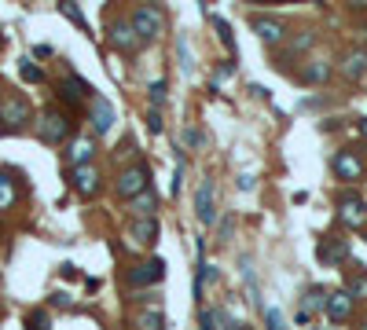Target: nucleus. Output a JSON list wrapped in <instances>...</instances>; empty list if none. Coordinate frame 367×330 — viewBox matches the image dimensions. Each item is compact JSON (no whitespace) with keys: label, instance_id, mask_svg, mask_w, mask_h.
I'll list each match as a JSON object with an SVG mask.
<instances>
[{"label":"nucleus","instance_id":"nucleus-30","mask_svg":"<svg viewBox=\"0 0 367 330\" xmlns=\"http://www.w3.org/2000/svg\"><path fill=\"white\" fill-rule=\"evenodd\" d=\"M177 55H180V70H184V74L195 70V62H191V48H187L184 40H177Z\"/></svg>","mask_w":367,"mask_h":330},{"label":"nucleus","instance_id":"nucleus-41","mask_svg":"<svg viewBox=\"0 0 367 330\" xmlns=\"http://www.w3.org/2000/svg\"><path fill=\"white\" fill-rule=\"evenodd\" d=\"M0 132H4V128H0Z\"/></svg>","mask_w":367,"mask_h":330},{"label":"nucleus","instance_id":"nucleus-7","mask_svg":"<svg viewBox=\"0 0 367 330\" xmlns=\"http://www.w3.org/2000/svg\"><path fill=\"white\" fill-rule=\"evenodd\" d=\"M111 44H114L118 52H125V55H136L143 40L133 30V22H114V26H111Z\"/></svg>","mask_w":367,"mask_h":330},{"label":"nucleus","instance_id":"nucleus-17","mask_svg":"<svg viewBox=\"0 0 367 330\" xmlns=\"http://www.w3.org/2000/svg\"><path fill=\"white\" fill-rule=\"evenodd\" d=\"M128 209H133V220H150V216H155V209H158V194L155 191H143V194H136L133 202H128Z\"/></svg>","mask_w":367,"mask_h":330},{"label":"nucleus","instance_id":"nucleus-26","mask_svg":"<svg viewBox=\"0 0 367 330\" xmlns=\"http://www.w3.org/2000/svg\"><path fill=\"white\" fill-rule=\"evenodd\" d=\"M15 206V187L4 172H0V209H11Z\"/></svg>","mask_w":367,"mask_h":330},{"label":"nucleus","instance_id":"nucleus-9","mask_svg":"<svg viewBox=\"0 0 367 330\" xmlns=\"http://www.w3.org/2000/svg\"><path fill=\"white\" fill-rule=\"evenodd\" d=\"M70 184L81 198H92L99 191V172L92 165H81V169H70Z\"/></svg>","mask_w":367,"mask_h":330},{"label":"nucleus","instance_id":"nucleus-3","mask_svg":"<svg viewBox=\"0 0 367 330\" xmlns=\"http://www.w3.org/2000/svg\"><path fill=\"white\" fill-rule=\"evenodd\" d=\"M150 172H147V165H133V169H125L121 176H118V194L121 198H128L133 202L136 194H143V191H150Z\"/></svg>","mask_w":367,"mask_h":330},{"label":"nucleus","instance_id":"nucleus-5","mask_svg":"<svg viewBox=\"0 0 367 330\" xmlns=\"http://www.w3.org/2000/svg\"><path fill=\"white\" fill-rule=\"evenodd\" d=\"M338 220L345 228H363L367 224V202L356 194H341L338 198Z\"/></svg>","mask_w":367,"mask_h":330},{"label":"nucleus","instance_id":"nucleus-2","mask_svg":"<svg viewBox=\"0 0 367 330\" xmlns=\"http://www.w3.org/2000/svg\"><path fill=\"white\" fill-rule=\"evenodd\" d=\"M128 22H133V30L140 33V40H155V37L165 30V15H162V8H150V4H140Z\"/></svg>","mask_w":367,"mask_h":330},{"label":"nucleus","instance_id":"nucleus-4","mask_svg":"<svg viewBox=\"0 0 367 330\" xmlns=\"http://www.w3.org/2000/svg\"><path fill=\"white\" fill-rule=\"evenodd\" d=\"M128 286H155V282H162L165 279V260L162 257H155V260H143V264H136V268H128Z\"/></svg>","mask_w":367,"mask_h":330},{"label":"nucleus","instance_id":"nucleus-12","mask_svg":"<svg viewBox=\"0 0 367 330\" xmlns=\"http://www.w3.org/2000/svg\"><path fill=\"white\" fill-rule=\"evenodd\" d=\"M316 257L323 264H345L349 260V242H341V238H323L319 246H316Z\"/></svg>","mask_w":367,"mask_h":330},{"label":"nucleus","instance_id":"nucleus-16","mask_svg":"<svg viewBox=\"0 0 367 330\" xmlns=\"http://www.w3.org/2000/svg\"><path fill=\"white\" fill-rule=\"evenodd\" d=\"M128 235H133V242H140V246H155L158 238V220H133V228H128Z\"/></svg>","mask_w":367,"mask_h":330},{"label":"nucleus","instance_id":"nucleus-34","mask_svg":"<svg viewBox=\"0 0 367 330\" xmlns=\"http://www.w3.org/2000/svg\"><path fill=\"white\" fill-rule=\"evenodd\" d=\"M312 44H316V33H301V37H294L290 48L294 52H305V48H312Z\"/></svg>","mask_w":367,"mask_h":330},{"label":"nucleus","instance_id":"nucleus-10","mask_svg":"<svg viewBox=\"0 0 367 330\" xmlns=\"http://www.w3.org/2000/svg\"><path fill=\"white\" fill-rule=\"evenodd\" d=\"M253 33L261 37L265 44H283L287 40V26L279 18H265V15H257L253 18Z\"/></svg>","mask_w":367,"mask_h":330},{"label":"nucleus","instance_id":"nucleus-29","mask_svg":"<svg viewBox=\"0 0 367 330\" xmlns=\"http://www.w3.org/2000/svg\"><path fill=\"white\" fill-rule=\"evenodd\" d=\"M18 74H23V81H45V74H40V66H33L30 59H23V66H18Z\"/></svg>","mask_w":367,"mask_h":330},{"label":"nucleus","instance_id":"nucleus-37","mask_svg":"<svg viewBox=\"0 0 367 330\" xmlns=\"http://www.w3.org/2000/svg\"><path fill=\"white\" fill-rule=\"evenodd\" d=\"M221 238H231V216L221 220Z\"/></svg>","mask_w":367,"mask_h":330},{"label":"nucleus","instance_id":"nucleus-24","mask_svg":"<svg viewBox=\"0 0 367 330\" xmlns=\"http://www.w3.org/2000/svg\"><path fill=\"white\" fill-rule=\"evenodd\" d=\"M202 330H224V312L221 308H202Z\"/></svg>","mask_w":367,"mask_h":330},{"label":"nucleus","instance_id":"nucleus-13","mask_svg":"<svg viewBox=\"0 0 367 330\" xmlns=\"http://www.w3.org/2000/svg\"><path fill=\"white\" fill-rule=\"evenodd\" d=\"M195 209H199V220L209 228L213 220H217V209H213V180L206 176V180L199 184V194H195Z\"/></svg>","mask_w":367,"mask_h":330},{"label":"nucleus","instance_id":"nucleus-23","mask_svg":"<svg viewBox=\"0 0 367 330\" xmlns=\"http://www.w3.org/2000/svg\"><path fill=\"white\" fill-rule=\"evenodd\" d=\"M136 326H140V330H165V316L158 312V308H150V312H143V316L136 319Z\"/></svg>","mask_w":367,"mask_h":330},{"label":"nucleus","instance_id":"nucleus-39","mask_svg":"<svg viewBox=\"0 0 367 330\" xmlns=\"http://www.w3.org/2000/svg\"><path fill=\"white\" fill-rule=\"evenodd\" d=\"M360 136H363V140H367V118H363V121H360Z\"/></svg>","mask_w":367,"mask_h":330},{"label":"nucleus","instance_id":"nucleus-18","mask_svg":"<svg viewBox=\"0 0 367 330\" xmlns=\"http://www.w3.org/2000/svg\"><path fill=\"white\" fill-rule=\"evenodd\" d=\"M59 96L67 99V103H77V99H84V96H92V84L81 81V77H70V81H62Z\"/></svg>","mask_w":367,"mask_h":330},{"label":"nucleus","instance_id":"nucleus-33","mask_svg":"<svg viewBox=\"0 0 367 330\" xmlns=\"http://www.w3.org/2000/svg\"><path fill=\"white\" fill-rule=\"evenodd\" d=\"M150 103H155V110L165 103V81H150Z\"/></svg>","mask_w":367,"mask_h":330},{"label":"nucleus","instance_id":"nucleus-22","mask_svg":"<svg viewBox=\"0 0 367 330\" xmlns=\"http://www.w3.org/2000/svg\"><path fill=\"white\" fill-rule=\"evenodd\" d=\"M323 301H327V294H323V290H319V286H312V290L305 294V304H301V308H297V312H305V316L312 319V312H316V308H323Z\"/></svg>","mask_w":367,"mask_h":330},{"label":"nucleus","instance_id":"nucleus-1","mask_svg":"<svg viewBox=\"0 0 367 330\" xmlns=\"http://www.w3.org/2000/svg\"><path fill=\"white\" fill-rule=\"evenodd\" d=\"M37 136L45 140V143H67L70 136V118L62 114V110H45L37 121Z\"/></svg>","mask_w":367,"mask_h":330},{"label":"nucleus","instance_id":"nucleus-40","mask_svg":"<svg viewBox=\"0 0 367 330\" xmlns=\"http://www.w3.org/2000/svg\"><path fill=\"white\" fill-rule=\"evenodd\" d=\"M356 330H367V319H363V323H360V326H356Z\"/></svg>","mask_w":367,"mask_h":330},{"label":"nucleus","instance_id":"nucleus-14","mask_svg":"<svg viewBox=\"0 0 367 330\" xmlns=\"http://www.w3.org/2000/svg\"><path fill=\"white\" fill-rule=\"evenodd\" d=\"M92 128H96V136H103V132L114 128V106L106 103L103 96H92Z\"/></svg>","mask_w":367,"mask_h":330},{"label":"nucleus","instance_id":"nucleus-15","mask_svg":"<svg viewBox=\"0 0 367 330\" xmlns=\"http://www.w3.org/2000/svg\"><path fill=\"white\" fill-rule=\"evenodd\" d=\"M92 154H96V140H74L70 143V150H67V162H70V169H81V165H89L92 162Z\"/></svg>","mask_w":367,"mask_h":330},{"label":"nucleus","instance_id":"nucleus-8","mask_svg":"<svg viewBox=\"0 0 367 330\" xmlns=\"http://www.w3.org/2000/svg\"><path fill=\"white\" fill-rule=\"evenodd\" d=\"M323 316H327L331 323H345V319L353 316V297L345 294V290L327 294V301H323Z\"/></svg>","mask_w":367,"mask_h":330},{"label":"nucleus","instance_id":"nucleus-19","mask_svg":"<svg viewBox=\"0 0 367 330\" xmlns=\"http://www.w3.org/2000/svg\"><path fill=\"white\" fill-rule=\"evenodd\" d=\"M363 70H367V55L363 52H349V55L341 59V74L349 77V81H360Z\"/></svg>","mask_w":367,"mask_h":330},{"label":"nucleus","instance_id":"nucleus-21","mask_svg":"<svg viewBox=\"0 0 367 330\" xmlns=\"http://www.w3.org/2000/svg\"><path fill=\"white\" fill-rule=\"evenodd\" d=\"M345 294H349L353 301H356V297L367 301V272H353L349 282H345Z\"/></svg>","mask_w":367,"mask_h":330},{"label":"nucleus","instance_id":"nucleus-11","mask_svg":"<svg viewBox=\"0 0 367 330\" xmlns=\"http://www.w3.org/2000/svg\"><path fill=\"white\" fill-rule=\"evenodd\" d=\"M331 165H334V172L341 176V180H349V184H353V180H360V176H363V162L356 158L353 150H338Z\"/></svg>","mask_w":367,"mask_h":330},{"label":"nucleus","instance_id":"nucleus-35","mask_svg":"<svg viewBox=\"0 0 367 330\" xmlns=\"http://www.w3.org/2000/svg\"><path fill=\"white\" fill-rule=\"evenodd\" d=\"M184 140H187L191 147H199V143H202V136H199V132H195V128H187V132H184Z\"/></svg>","mask_w":367,"mask_h":330},{"label":"nucleus","instance_id":"nucleus-38","mask_svg":"<svg viewBox=\"0 0 367 330\" xmlns=\"http://www.w3.org/2000/svg\"><path fill=\"white\" fill-rule=\"evenodd\" d=\"M239 187H243V191H253V176H239Z\"/></svg>","mask_w":367,"mask_h":330},{"label":"nucleus","instance_id":"nucleus-36","mask_svg":"<svg viewBox=\"0 0 367 330\" xmlns=\"http://www.w3.org/2000/svg\"><path fill=\"white\" fill-rule=\"evenodd\" d=\"M52 304H59V308H70V297H67V294H52Z\"/></svg>","mask_w":367,"mask_h":330},{"label":"nucleus","instance_id":"nucleus-20","mask_svg":"<svg viewBox=\"0 0 367 330\" xmlns=\"http://www.w3.org/2000/svg\"><path fill=\"white\" fill-rule=\"evenodd\" d=\"M327 77H331V62H319V59L301 70V81H305V84H323Z\"/></svg>","mask_w":367,"mask_h":330},{"label":"nucleus","instance_id":"nucleus-27","mask_svg":"<svg viewBox=\"0 0 367 330\" xmlns=\"http://www.w3.org/2000/svg\"><path fill=\"white\" fill-rule=\"evenodd\" d=\"M59 11L67 15V18L74 22V26H81V30H89V22H84V15H81V8H77V4H59Z\"/></svg>","mask_w":367,"mask_h":330},{"label":"nucleus","instance_id":"nucleus-25","mask_svg":"<svg viewBox=\"0 0 367 330\" xmlns=\"http://www.w3.org/2000/svg\"><path fill=\"white\" fill-rule=\"evenodd\" d=\"M209 18H213V26H217V33H221V44H224L228 52H235V37H231V26H228V22H224L221 15H209Z\"/></svg>","mask_w":367,"mask_h":330},{"label":"nucleus","instance_id":"nucleus-32","mask_svg":"<svg viewBox=\"0 0 367 330\" xmlns=\"http://www.w3.org/2000/svg\"><path fill=\"white\" fill-rule=\"evenodd\" d=\"M147 128H150V132H155V136H158V132L165 128V121H162V110H155V106H150V110H147Z\"/></svg>","mask_w":367,"mask_h":330},{"label":"nucleus","instance_id":"nucleus-31","mask_svg":"<svg viewBox=\"0 0 367 330\" xmlns=\"http://www.w3.org/2000/svg\"><path fill=\"white\" fill-rule=\"evenodd\" d=\"M265 326L268 330H283V316H279V308L272 304V308H265Z\"/></svg>","mask_w":367,"mask_h":330},{"label":"nucleus","instance_id":"nucleus-28","mask_svg":"<svg viewBox=\"0 0 367 330\" xmlns=\"http://www.w3.org/2000/svg\"><path fill=\"white\" fill-rule=\"evenodd\" d=\"M48 326H52V323H48V312H40V308L26 316V330H48Z\"/></svg>","mask_w":367,"mask_h":330},{"label":"nucleus","instance_id":"nucleus-6","mask_svg":"<svg viewBox=\"0 0 367 330\" xmlns=\"http://www.w3.org/2000/svg\"><path fill=\"white\" fill-rule=\"evenodd\" d=\"M0 121H4L8 128H23L30 121V103L23 96H8L4 103H0Z\"/></svg>","mask_w":367,"mask_h":330}]
</instances>
